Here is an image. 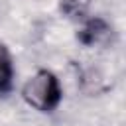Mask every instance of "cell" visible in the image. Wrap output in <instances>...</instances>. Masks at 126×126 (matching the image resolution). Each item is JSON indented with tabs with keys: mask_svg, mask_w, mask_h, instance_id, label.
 I'll use <instances>...</instances> for the list:
<instances>
[{
	"mask_svg": "<svg viewBox=\"0 0 126 126\" xmlns=\"http://www.w3.org/2000/svg\"><path fill=\"white\" fill-rule=\"evenodd\" d=\"M14 83V65L12 55L4 43H0V94H6L12 91Z\"/></svg>",
	"mask_w": 126,
	"mask_h": 126,
	"instance_id": "cell-3",
	"label": "cell"
},
{
	"mask_svg": "<svg viewBox=\"0 0 126 126\" xmlns=\"http://www.w3.org/2000/svg\"><path fill=\"white\" fill-rule=\"evenodd\" d=\"M89 4L91 0H61V12L71 20H81L85 18Z\"/></svg>",
	"mask_w": 126,
	"mask_h": 126,
	"instance_id": "cell-4",
	"label": "cell"
},
{
	"mask_svg": "<svg viewBox=\"0 0 126 126\" xmlns=\"http://www.w3.org/2000/svg\"><path fill=\"white\" fill-rule=\"evenodd\" d=\"M112 33V28L102 20V18H91L85 22V26L81 28L79 32V41L83 45H100V43H106L108 37Z\"/></svg>",
	"mask_w": 126,
	"mask_h": 126,
	"instance_id": "cell-2",
	"label": "cell"
},
{
	"mask_svg": "<svg viewBox=\"0 0 126 126\" xmlns=\"http://www.w3.org/2000/svg\"><path fill=\"white\" fill-rule=\"evenodd\" d=\"M22 96L32 108H35L39 112H51L61 102L63 93H61L59 79L51 71L41 69L32 79L26 81V85L22 89Z\"/></svg>",
	"mask_w": 126,
	"mask_h": 126,
	"instance_id": "cell-1",
	"label": "cell"
}]
</instances>
